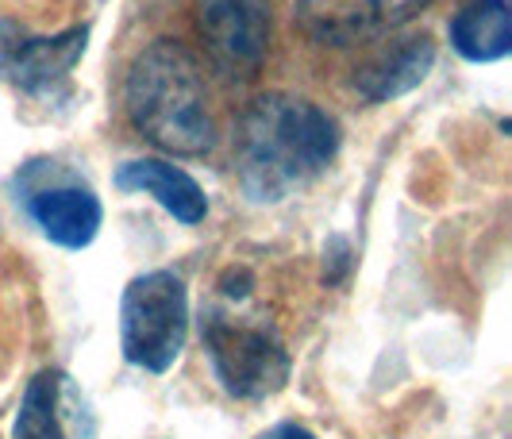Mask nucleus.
<instances>
[{"label":"nucleus","mask_w":512,"mask_h":439,"mask_svg":"<svg viewBox=\"0 0 512 439\" xmlns=\"http://www.w3.org/2000/svg\"><path fill=\"white\" fill-rule=\"evenodd\" d=\"M197 24L216 62L243 74L255 70L270 43V0H197Z\"/></svg>","instance_id":"6e6552de"},{"label":"nucleus","mask_w":512,"mask_h":439,"mask_svg":"<svg viewBox=\"0 0 512 439\" xmlns=\"http://www.w3.org/2000/svg\"><path fill=\"white\" fill-rule=\"evenodd\" d=\"M85 43V27H70L62 35H31L27 27L0 20V81L35 101H70V74L85 54Z\"/></svg>","instance_id":"423d86ee"},{"label":"nucleus","mask_w":512,"mask_h":439,"mask_svg":"<svg viewBox=\"0 0 512 439\" xmlns=\"http://www.w3.org/2000/svg\"><path fill=\"white\" fill-rule=\"evenodd\" d=\"M451 47L466 62H497L512 51L509 0H462L447 24Z\"/></svg>","instance_id":"f8f14e48"},{"label":"nucleus","mask_w":512,"mask_h":439,"mask_svg":"<svg viewBox=\"0 0 512 439\" xmlns=\"http://www.w3.org/2000/svg\"><path fill=\"white\" fill-rule=\"evenodd\" d=\"M116 189L124 193H143L154 197L181 224H201L208 216V197L197 181L174 162L162 158H128L124 166H116Z\"/></svg>","instance_id":"9d476101"},{"label":"nucleus","mask_w":512,"mask_h":439,"mask_svg":"<svg viewBox=\"0 0 512 439\" xmlns=\"http://www.w3.org/2000/svg\"><path fill=\"white\" fill-rule=\"evenodd\" d=\"M16 201L35 228L66 251H85L101 232V197L54 158H31L16 174Z\"/></svg>","instance_id":"39448f33"},{"label":"nucleus","mask_w":512,"mask_h":439,"mask_svg":"<svg viewBox=\"0 0 512 439\" xmlns=\"http://www.w3.org/2000/svg\"><path fill=\"white\" fill-rule=\"evenodd\" d=\"M131 124L170 155H208L216 147V120L197 58L174 39H154L135 54L124 81Z\"/></svg>","instance_id":"f03ea898"},{"label":"nucleus","mask_w":512,"mask_h":439,"mask_svg":"<svg viewBox=\"0 0 512 439\" xmlns=\"http://www.w3.org/2000/svg\"><path fill=\"white\" fill-rule=\"evenodd\" d=\"M205 351L216 382L239 401H262L289 382L282 336L258 316L212 312L205 324Z\"/></svg>","instance_id":"20e7f679"},{"label":"nucleus","mask_w":512,"mask_h":439,"mask_svg":"<svg viewBox=\"0 0 512 439\" xmlns=\"http://www.w3.org/2000/svg\"><path fill=\"white\" fill-rule=\"evenodd\" d=\"M339 155V124L305 97L266 93L235 128V174L255 205H278Z\"/></svg>","instance_id":"f257e3e1"},{"label":"nucleus","mask_w":512,"mask_h":439,"mask_svg":"<svg viewBox=\"0 0 512 439\" xmlns=\"http://www.w3.org/2000/svg\"><path fill=\"white\" fill-rule=\"evenodd\" d=\"M189 289L174 270H147L131 278L120 297V347L124 359L147 374H166L185 351Z\"/></svg>","instance_id":"7ed1b4c3"},{"label":"nucleus","mask_w":512,"mask_h":439,"mask_svg":"<svg viewBox=\"0 0 512 439\" xmlns=\"http://www.w3.org/2000/svg\"><path fill=\"white\" fill-rule=\"evenodd\" d=\"M97 416L70 374L43 370L24 389L12 439H93Z\"/></svg>","instance_id":"0eeeda50"},{"label":"nucleus","mask_w":512,"mask_h":439,"mask_svg":"<svg viewBox=\"0 0 512 439\" xmlns=\"http://www.w3.org/2000/svg\"><path fill=\"white\" fill-rule=\"evenodd\" d=\"M332 262L335 270L328 274V282H339L343 274H347V266H351V247H347V239L343 235H332V243L324 247V266Z\"/></svg>","instance_id":"ddd939ff"},{"label":"nucleus","mask_w":512,"mask_h":439,"mask_svg":"<svg viewBox=\"0 0 512 439\" xmlns=\"http://www.w3.org/2000/svg\"><path fill=\"white\" fill-rule=\"evenodd\" d=\"M297 24L316 43H359L412 20L428 0H293Z\"/></svg>","instance_id":"1a4fd4ad"},{"label":"nucleus","mask_w":512,"mask_h":439,"mask_svg":"<svg viewBox=\"0 0 512 439\" xmlns=\"http://www.w3.org/2000/svg\"><path fill=\"white\" fill-rule=\"evenodd\" d=\"M258 439H316L308 428H301V424H274L270 432H262Z\"/></svg>","instance_id":"4468645a"},{"label":"nucleus","mask_w":512,"mask_h":439,"mask_svg":"<svg viewBox=\"0 0 512 439\" xmlns=\"http://www.w3.org/2000/svg\"><path fill=\"white\" fill-rule=\"evenodd\" d=\"M432 66H436V43L428 35H412V39H401V43L385 47L382 54H374L355 74V89L362 101L370 104L393 101V97L412 93L432 74Z\"/></svg>","instance_id":"9b49d317"}]
</instances>
